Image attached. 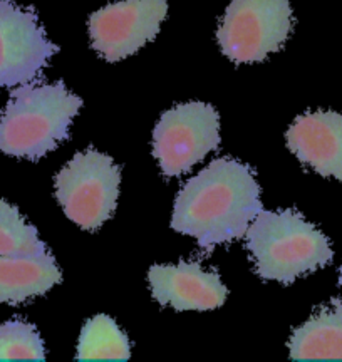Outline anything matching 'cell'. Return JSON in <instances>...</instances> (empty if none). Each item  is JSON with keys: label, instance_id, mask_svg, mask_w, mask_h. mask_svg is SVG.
<instances>
[{"label": "cell", "instance_id": "2", "mask_svg": "<svg viewBox=\"0 0 342 362\" xmlns=\"http://www.w3.org/2000/svg\"><path fill=\"white\" fill-rule=\"evenodd\" d=\"M83 99L57 81L25 83L13 89L0 112V151L37 161L69 136Z\"/></svg>", "mask_w": 342, "mask_h": 362}, {"label": "cell", "instance_id": "4", "mask_svg": "<svg viewBox=\"0 0 342 362\" xmlns=\"http://www.w3.org/2000/svg\"><path fill=\"white\" fill-rule=\"evenodd\" d=\"M56 198L66 216L83 230H98L114 214L121 168L96 149L74 155L56 175Z\"/></svg>", "mask_w": 342, "mask_h": 362}, {"label": "cell", "instance_id": "9", "mask_svg": "<svg viewBox=\"0 0 342 362\" xmlns=\"http://www.w3.org/2000/svg\"><path fill=\"white\" fill-rule=\"evenodd\" d=\"M153 298L161 305L182 310H215L227 300L228 291L215 270L198 262L153 265L148 272Z\"/></svg>", "mask_w": 342, "mask_h": 362}, {"label": "cell", "instance_id": "16", "mask_svg": "<svg viewBox=\"0 0 342 362\" xmlns=\"http://www.w3.org/2000/svg\"><path fill=\"white\" fill-rule=\"evenodd\" d=\"M339 284L342 285V270H341V277H339Z\"/></svg>", "mask_w": 342, "mask_h": 362}, {"label": "cell", "instance_id": "13", "mask_svg": "<svg viewBox=\"0 0 342 362\" xmlns=\"http://www.w3.org/2000/svg\"><path fill=\"white\" fill-rule=\"evenodd\" d=\"M76 357L79 361H128L131 342L110 315L98 314L81 330Z\"/></svg>", "mask_w": 342, "mask_h": 362}, {"label": "cell", "instance_id": "6", "mask_svg": "<svg viewBox=\"0 0 342 362\" xmlns=\"http://www.w3.org/2000/svg\"><path fill=\"white\" fill-rule=\"evenodd\" d=\"M218 144V112L205 103L191 101L171 107L153 131V156L166 178L187 173Z\"/></svg>", "mask_w": 342, "mask_h": 362}, {"label": "cell", "instance_id": "5", "mask_svg": "<svg viewBox=\"0 0 342 362\" xmlns=\"http://www.w3.org/2000/svg\"><path fill=\"white\" fill-rule=\"evenodd\" d=\"M294 17L289 0H233L220 21V49L237 64L260 62L289 37Z\"/></svg>", "mask_w": 342, "mask_h": 362}, {"label": "cell", "instance_id": "7", "mask_svg": "<svg viewBox=\"0 0 342 362\" xmlns=\"http://www.w3.org/2000/svg\"><path fill=\"white\" fill-rule=\"evenodd\" d=\"M166 0H119L99 8L88 21L91 45L107 62L133 56L160 33Z\"/></svg>", "mask_w": 342, "mask_h": 362}, {"label": "cell", "instance_id": "15", "mask_svg": "<svg viewBox=\"0 0 342 362\" xmlns=\"http://www.w3.org/2000/svg\"><path fill=\"white\" fill-rule=\"evenodd\" d=\"M46 359L42 337L33 324L8 320L0 324V361Z\"/></svg>", "mask_w": 342, "mask_h": 362}, {"label": "cell", "instance_id": "14", "mask_svg": "<svg viewBox=\"0 0 342 362\" xmlns=\"http://www.w3.org/2000/svg\"><path fill=\"white\" fill-rule=\"evenodd\" d=\"M46 243L20 211L11 203L0 198V255H17V253H44Z\"/></svg>", "mask_w": 342, "mask_h": 362}, {"label": "cell", "instance_id": "10", "mask_svg": "<svg viewBox=\"0 0 342 362\" xmlns=\"http://www.w3.org/2000/svg\"><path fill=\"white\" fill-rule=\"evenodd\" d=\"M287 146L322 176L342 180V115L314 111L299 116L285 134Z\"/></svg>", "mask_w": 342, "mask_h": 362}, {"label": "cell", "instance_id": "1", "mask_svg": "<svg viewBox=\"0 0 342 362\" xmlns=\"http://www.w3.org/2000/svg\"><path fill=\"white\" fill-rule=\"evenodd\" d=\"M260 210L255 171L233 158H218L179 189L171 228L210 252L244 237Z\"/></svg>", "mask_w": 342, "mask_h": 362}, {"label": "cell", "instance_id": "3", "mask_svg": "<svg viewBox=\"0 0 342 362\" xmlns=\"http://www.w3.org/2000/svg\"><path fill=\"white\" fill-rule=\"evenodd\" d=\"M245 237L256 274L283 285L329 265L334 259L329 238L292 208L260 210Z\"/></svg>", "mask_w": 342, "mask_h": 362}, {"label": "cell", "instance_id": "11", "mask_svg": "<svg viewBox=\"0 0 342 362\" xmlns=\"http://www.w3.org/2000/svg\"><path fill=\"white\" fill-rule=\"evenodd\" d=\"M62 279L51 252L0 255V304H22L44 296Z\"/></svg>", "mask_w": 342, "mask_h": 362}, {"label": "cell", "instance_id": "8", "mask_svg": "<svg viewBox=\"0 0 342 362\" xmlns=\"http://www.w3.org/2000/svg\"><path fill=\"white\" fill-rule=\"evenodd\" d=\"M57 51L34 8L0 0V89L33 83Z\"/></svg>", "mask_w": 342, "mask_h": 362}, {"label": "cell", "instance_id": "12", "mask_svg": "<svg viewBox=\"0 0 342 362\" xmlns=\"http://www.w3.org/2000/svg\"><path fill=\"white\" fill-rule=\"evenodd\" d=\"M290 357L295 361L342 359V300L332 298L331 304L316 312L307 322L292 334Z\"/></svg>", "mask_w": 342, "mask_h": 362}]
</instances>
